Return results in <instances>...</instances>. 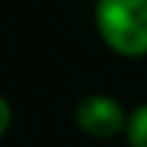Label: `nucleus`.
Listing matches in <instances>:
<instances>
[{
	"mask_svg": "<svg viewBox=\"0 0 147 147\" xmlns=\"http://www.w3.org/2000/svg\"><path fill=\"white\" fill-rule=\"evenodd\" d=\"M95 27L115 55L128 60L147 57V0H98Z\"/></svg>",
	"mask_w": 147,
	"mask_h": 147,
	"instance_id": "f257e3e1",
	"label": "nucleus"
},
{
	"mask_svg": "<svg viewBox=\"0 0 147 147\" xmlns=\"http://www.w3.org/2000/svg\"><path fill=\"white\" fill-rule=\"evenodd\" d=\"M76 125L82 134L93 139H112L117 134H125L128 115L117 98L106 93H90L76 104Z\"/></svg>",
	"mask_w": 147,
	"mask_h": 147,
	"instance_id": "f03ea898",
	"label": "nucleus"
},
{
	"mask_svg": "<svg viewBox=\"0 0 147 147\" xmlns=\"http://www.w3.org/2000/svg\"><path fill=\"white\" fill-rule=\"evenodd\" d=\"M128 147H147V104H139L125 123Z\"/></svg>",
	"mask_w": 147,
	"mask_h": 147,
	"instance_id": "7ed1b4c3",
	"label": "nucleus"
},
{
	"mask_svg": "<svg viewBox=\"0 0 147 147\" xmlns=\"http://www.w3.org/2000/svg\"><path fill=\"white\" fill-rule=\"evenodd\" d=\"M8 128H11V104L5 101V95H0V139L5 136Z\"/></svg>",
	"mask_w": 147,
	"mask_h": 147,
	"instance_id": "20e7f679",
	"label": "nucleus"
}]
</instances>
